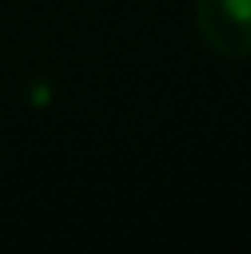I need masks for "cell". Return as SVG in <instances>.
<instances>
[{
	"mask_svg": "<svg viewBox=\"0 0 251 254\" xmlns=\"http://www.w3.org/2000/svg\"><path fill=\"white\" fill-rule=\"evenodd\" d=\"M196 32L216 58H251V0H196Z\"/></svg>",
	"mask_w": 251,
	"mask_h": 254,
	"instance_id": "1",
	"label": "cell"
}]
</instances>
